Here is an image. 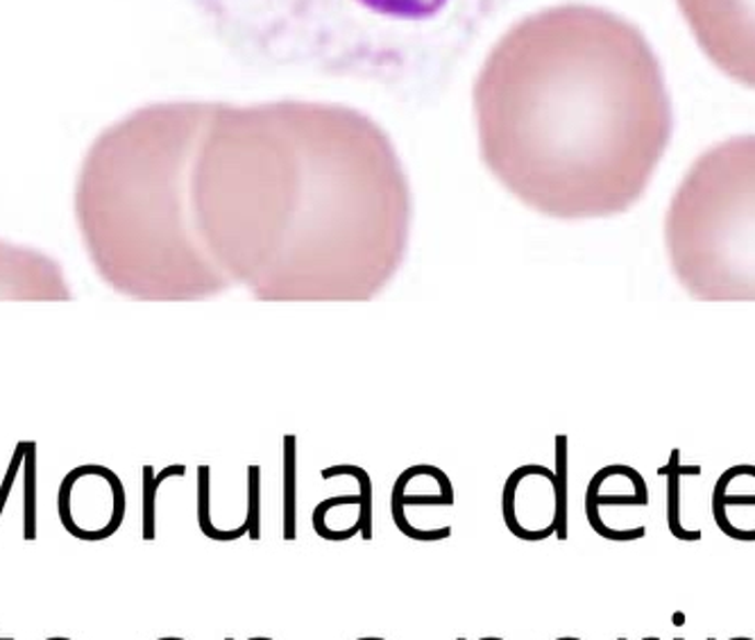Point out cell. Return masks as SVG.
Returning <instances> with one entry per match:
<instances>
[{
	"label": "cell",
	"instance_id": "6da1fadb",
	"mask_svg": "<svg viewBox=\"0 0 755 640\" xmlns=\"http://www.w3.org/2000/svg\"><path fill=\"white\" fill-rule=\"evenodd\" d=\"M191 201L211 264L261 302H370L409 252L402 159L347 105L211 103Z\"/></svg>",
	"mask_w": 755,
	"mask_h": 640
},
{
	"label": "cell",
	"instance_id": "7a4b0ae2",
	"mask_svg": "<svg viewBox=\"0 0 755 640\" xmlns=\"http://www.w3.org/2000/svg\"><path fill=\"white\" fill-rule=\"evenodd\" d=\"M472 107L492 178L561 220L629 212L674 133L651 44L595 5H556L511 25L481 64Z\"/></svg>",
	"mask_w": 755,
	"mask_h": 640
},
{
	"label": "cell",
	"instance_id": "3957f363",
	"mask_svg": "<svg viewBox=\"0 0 755 640\" xmlns=\"http://www.w3.org/2000/svg\"><path fill=\"white\" fill-rule=\"evenodd\" d=\"M211 103H152L87 150L76 182L84 250L112 292L139 302H198L232 289L193 220L191 171Z\"/></svg>",
	"mask_w": 755,
	"mask_h": 640
},
{
	"label": "cell",
	"instance_id": "277c9868",
	"mask_svg": "<svg viewBox=\"0 0 755 640\" xmlns=\"http://www.w3.org/2000/svg\"><path fill=\"white\" fill-rule=\"evenodd\" d=\"M237 57L368 82L407 101L447 87L524 0H188Z\"/></svg>",
	"mask_w": 755,
	"mask_h": 640
},
{
	"label": "cell",
	"instance_id": "5b68a950",
	"mask_svg": "<svg viewBox=\"0 0 755 640\" xmlns=\"http://www.w3.org/2000/svg\"><path fill=\"white\" fill-rule=\"evenodd\" d=\"M676 282L699 302H755V135L695 159L665 216Z\"/></svg>",
	"mask_w": 755,
	"mask_h": 640
},
{
	"label": "cell",
	"instance_id": "8992f818",
	"mask_svg": "<svg viewBox=\"0 0 755 640\" xmlns=\"http://www.w3.org/2000/svg\"><path fill=\"white\" fill-rule=\"evenodd\" d=\"M502 516L519 540L568 538V438L556 436V470L538 464L515 468L502 493Z\"/></svg>",
	"mask_w": 755,
	"mask_h": 640
},
{
	"label": "cell",
	"instance_id": "52a82bcc",
	"mask_svg": "<svg viewBox=\"0 0 755 640\" xmlns=\"http://www.w3.org/2000/svg\"><path fill=\"white\" fill-rule=\"evenodd\" d=\"M676 5L714 67L755 89V0H676Z\"/></svg>",
	"mask_w": 755,
	"mask_h": 640
},
{
	"label": "cell",
	"instance_id": "ba28073f",
	"mask_svg": "<svg viewBox=\"0 0 755 640\" xmlns=\"http://www.w3.org/2000/svg\"><path fill=\"white\" fill-rule=\"evenodd\" d=\"M125 489L121 477L98 464L73 468L61 479L57 493L59 521L78 540H105L125 518Z\"/></svg>",
	"mask_w": 755,
	"mask_h": 640
},
{
	"label": "cell",
	"instance_id": "9c48e42d",
	"mask_svg": "<svg viewBox=\"0 0 755 640\" xmlns=\"http://www.w3.org/2000/svg\"><path fill=\"white\" fill-rule=\"evenodd\" d=\"M649 506V489L644 477L624 464H613L593 475L585 491V516L593 532L606 540H638L647 532L633 529L624 511H636Z\"/></svg>",
	"mask_w": 755,
	"mask_h": 640
},
{
	"label": "cell",
	"instance_id": "30bf717a",
	"mask_svg": "<svg viewBox=\"0 0 755 640\" xmlns=\"http://www.w3.org/2000/svg\"><path fill=\"white\" fill-rule=\"evenodd\" d=\"M0 300L69 302L73 292L64 266L50 254L0 239Z\"/></svg>",
	"mask_w": 755,
	"mask_h": 640
},
{
	"label": "cell",
	"instance_id": "8fae6325",
	"mask_svg": "<svg viewBox=\"0 0 755 640\" xmlns=\"http://www.w3.org/2000/svg\"><path fill=\"white\" fill-rule=\"evenodd\" d=\"M322 479L354 477L358 482L356 495L327 498L313 508V529L324 540H350L361 534L364 540L373 538V484L364 468L332 466L320 472Z\"/></svg>",
	"mask_w": 755,
	"mask_h": 640
},
{
	"label": "cell",
	"instance_id": "7c38bea8",
	"mask_svg": "<svg viewBox=\"0 0 755 640\" xmlns=\"http://www.w3.org/2000/svg\"><path fill=\"white\" fill-rule=\"evenodd\" d=\"M454 506V487L447 472L436 466L420 464L407 468L390 493V514L396 527L415 540L417 514L424 508Z\"/></svg>",
	"mask_w": 755,
	"mask_h": 640
},
{
	"label": "cell",
	"instance_id": "4fadbf2b",
	"mask_svg": "<svg viewBox=\"0 0 755 640\" xmlns=\"http://www.w3.org/2000/svg\"><path fill=\"white\" fill-rule=\"evenodd\" d=\"M751 511H755V466L740 464L721 472L712 489V516L719 532L733 540L753 542Z\"/></svg>",
	"mask_w": 755,
	"mask_h": 640
},
{
	"label": "cell",
	"instance_id": "5bb4252c",
	"mask_svg": "<svg viewBox=\"0 0 755 640\" xmlns=\"http://www.w3.org/2000/svg\"><path fill=\"white\" fill-rule=\"evenodd\" d=\"M699 466H680V450H674L670 457L667 468L661 470V475H667V527L678 540H701V529H687L683 523V489L680 482L685 475H699Z\"/></svg>",
	"mask_w": 755,
	"mask_h": 640
},
{
	"label": "cell",
	"instance_id": "9a60e30c",
	"mask_svg": "<svg viewBox=\"0 0 755 640\" xmlns=\"http://www.w3.org/2000/svg\"><path fill=\"white\" fill-rule=\"evenodd\" d=\"M37 445L25 443V525L23 538H37Z\"/></svg>",
	"mask_w": 755,
	"mask_h": 640
},
{
	"label": "cell",
	"instance_id": "2e32d148",
	"mask_svg": "<svg viewBox=\"0 0 755 640\" xmlns=\"http://www.w3.org/2000/svg\"><path fill=\"white\" fill-rule=\"evenodd\" d=\"M284 538H295V436L284 438Z\"/></svg>",
	"mask_w": 755,
	"mask_h": 640
},
{
	"label": "cell",
	"instance_id": "e0dca14e",
	"mask_svg": "<svg viewBox=\"0 0 755 640\" xmlns=\"http://www.w3.org/2000/svg\"><path fill=\"white\" fill-rule=\"evenodd\" d=\"M186 468L184 466H169L167 470H161L159 475L152 472L150 466L144 468V538L152 540L155 538V498H157V489L167 477L173 475H184Z\"/></svg>",
	"mask_w": 755,
	"mask_h": 640
},
{
	"label": "cell",
	"instance_id": "ac0fdd59",
	"mask_svg": "<svg viewBox=\"0 0 755 640\" xmlns=\"http://www.w3.org/2000/svg\"><path fill=\"white\" fill-rule=\"evenodd\" d=\"M23 459H25V443H19L16 453H14V459H12V466H10L8 475H5V482H3V487H0V514H3V506L8 502V495H10L12 484H14V479H16V470H19Z\"/></svg>",
	"mask_w": 755,
	"mask_h": 640
},
{
	"label": "cell",
	"instance_id": "d6986e66",
	"mask_svg": "<svg viewBox=\"0 0 755 640\" xmlns=\"http://www.w3.org/2000/svg\"><path fill=\"white\" fill-rule=\"evenodd\" d=\"M708 640H717V638H708ZM729 640H755V638H748V636H735V638H729Z\"/></svg>",
	"mask_w": 755,
	"mask_h": 640
},
{
	"label": "cell",
	"instance_id": "ffe728a7",
	"mask_svg": "<svg viewBox=\"0 0 755 640\" xmlns=\"http://www.w3.org/2000/svg\"><path fill=\"white\" fill-rule=\"evenodd\" d=\"M354 640H386V638H377V636H366V638H354Z\"/></svg>",
	"mask_w": 755,
	"mask_h": 640
},
{
	"label": "cell",
	"instance_id": "44dd1931",
	"mask_svg": "<svg viewBox=\"0 0 755 640\" xmlns=\"http://www.w3.org/2000/svg\"><path fill=\"white\" fill-rule=\"evenodd\" d=\"M479 640H506V638H497V636H485V638H479Z\"/></svg>",
	"mask_w": 755,
	"mask_h": 640
},
{
	"label": "cell",
	"instance_id": "7402d4cb",
	"mask_svg": "<svg viewBox=\"0 0 755 640\" xmlns=\"http://www.w3.org/2000/svg\"><path fill=\"white\" fill-rule=\"evenodd\" d=\"M617 640H627V638H617ZM642 640H661L659 636H649V638H642Z\"/></svg>",
	"mask_w": 755,
	"mask_h": 640
},
{
	"label": "cell",
	"instance_id": "603a6c76",
	"mask_svg": "<svg viewBox=\"0 0 755 640\" xmlns=\"http://www.w3.org/2000/svg\"><path fill=\"white\" fill-rule=\"evenodd\" d=\"M157 640H184V638H178V636H167V638H157Z\"/></svg>",
	"mask_w": 755,
	"mask_h": 640
},
{
	"label": "cell",
	"instance_id": "cb8c5ba5",
	"mask_svg": "<svg viewBox=\"0 0 755 640\" xmlns=\"http://www.w3.org/2000/svg\"><path fill=\"white\" fill-rule=\"evenodd\" d=\"M556 640H581V638H574V636H563V638H556Z\"/></svg>",
	"mask_w": 755,
	"mask_h": 640
},
{
	"label": "cell",
	"instance_id": "d4e9b609",
	"mask_svg": "<svg viewBox=\"0 0 755 640\" xmlns=\"http://www.w3.org/2000/svg\"><path fill=\"white\" fill-rule=\"evenodd\" d=\"M0 640H14V638H0Z\"/></svg>",
	"mask_w": 755,
	"mask_h": 640
},
{
	"label": "cell",
	"instance_id": "484cf974",
	"mask_svg": "<svg viewBox=\"0 0 755 640\" xmlns=\"http://www.w3.org/2000/svg\"><path fill=\"white\" fill-rule=\"evenodd\" d=\"M674 640H685V638H680V636H678V638H674Z\"/></svg>",
	"mask_w": 755,
	"mask_h": 640
},
{
	"label": "cell",
	"instance_id": "4316f807",
	"mask_svg": "<svg viewBox=\"0 0 755 640\" xmlns=\"http://www.w3.org/2000/svg\"><path fill=\"white\" fill-rule=\"evenodd\" d=\"M225 640H234V638H225Z\"/></svg>",
	"mask_w": 755,
	"mask_h": 640
},
{
	"label": "cell",
	"instance_id": "83f0119b",
	"mask_svg": "<svg viewBox=\"0 0 755 640\" xmlns=\"http://www.w3.org/2000/svg\"><path fill=\"white\" fill-rule=\"evenodd\" d=\"M456 640H466V638H456Z\"/></svg>",
	"mask_w": 755,
	"mask_h": 640
}]
</instances>
